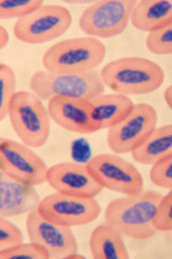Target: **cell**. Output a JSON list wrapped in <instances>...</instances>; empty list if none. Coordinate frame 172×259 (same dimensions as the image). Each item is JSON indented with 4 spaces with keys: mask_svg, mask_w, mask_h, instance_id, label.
Listing matches in <instances>:
<instances>
[{
    "mask_svg": "<svg viewBox=\"0 0 172 259\" xmlns=\"http://www.w3.org/2000/svg\"><path fill=\"white\" fill-rule=\"evenodd\" d=\"M9 33L4 28L3 26L0 25V50H2L4 47H6L8 41H9Z\"/></svg>",
    "mask_w": 172,
    "mask_h": 259,
    "instance_id": "obj_27",
    "label": "cell"
},
{
    "mask_svg": "<svg viewBox=\"0 0 172 259\" xmlns=\"http://www.w3.org/2000/svg\"><path fill=\"white\" fill-rule=\"evenodd\" d=\"M163 100L165 101L168 108L171 110L172 108V85H169L163 93Z\"/></svg>",
    "mask_w": 172,
    "mask_h": 259,
    "instance_id": "obj_28",
    "label": "cell"
},
{
    "mask_svg": "<svg viewBox=\"0 0 172 259\" xmlns=\"http://www.w3.org/2000/svg\"><path fill=\"white\" fill-rule=\"evenodd\" d=\"M24 243L20 230L12 222L0 217V252Z\"/></svg>",
    "mask_w": 172,
    "mask_h": 259,
    "instance_id": "obj_26",
    "label": "cell"
},
{
    "mask_svg": "<svg viewBox=\"0 0 172 259\" xmlns=\"http://www.w3.org/2000/svg\"><path fill=\"white\" fill-rule=\"evenodd\" d=\"M86 166L102 189L124 195H136L143 192V177L135 166L121 156L96 155L90 158Z\"/></svg>",
    "mask_w": 172,
    "mask_h": 259,
    "instance_id": "obj_8",
    "label": "cell"
},
{
    "mask_svg": "<svg viewBox=\"0 0 172 259\" xmlns=\"http://www.w3.org/2000/svg\"><path fill=\"white\" fill-rule=\"evenodd\" d=\"M85 258V256H82V255H80V254L78 253V252H76V253H73L71 254L70 256H67V258L66 259H84Z\"/></svg>",
    "mask_w": 172,
    "mask_h": 259,
    "instance_id": "obj_29",
    "label": "cell"
},
{
    "mask_svg": "<svg viewBox=\"0 0 172 259\" xmlns=\"http://www.w3.org/2000/svg\"><path fill=\"white\" fill-rule=\"evenodd\" d=\"M158 119L153 106L144 103L134 105L123 120L108 129V148L117 155L131 153L157 128Z\"/></svg>",
    "mask_w": 172,
    "mask_h": 259,
    "instance_id": "obj_10",
    "label": "cell"
},
{
    "mask_svg": "<svg viewBox=\"0 0 172 259\" xmlns=\"http://www.w3.org/2000/svg\"><path fill=\"white\" fill-rule=\"evenodd\" d=\"M89 246L94 259H129L123 236L108 225H100L91 233Z\"/></svg>",
    "mask_w": 172,
    "mask_h": 259,
    "instance_id": "obj_19",
    "label": "cell"
},
{
    "mask_svg": "<svg viewBox=\"0 0 172 259\" xmlns=\"http://www.w3.org/2000/svg\"><path fill=\"white\" fill-rule=\"evenodd\" d=\"M130 21L134 28L151 32L172 24V3L169 0H142L132 11Z\"/></svg>",
    "mask_w": 172,
    "mask_h": 259,
    "instance_id": "obj_17",
    "label": "cell"
},
{
    "mask_svg": "<svg viewBox=\"0 0 172 259\" xmlns=\"http://www.w3.org/2000/svg\"><path fill=\"white\" fill-rule=\"evenodd\" d=\"M99 74L104 85L126 96L156 91L163 85L165 77L161 66L143 57L114 60L107 63Z\"/></svg>",
    "mask_w": 172,
    "mask_h": 259,
    "instance_id": "obj_2",
    "label": "cell"
},
{
    "mask_svg": "<svg viewBox=\"0 0 172 259\" xmlns=\"http://www.w3.org/2000/svg\"><path fill=\"white\" fill-rule=\"evenodd\" d=\"M102 41L82 36L59 41L47 49L42 57L46 71L56 74H82L93 71L105 58Z\"/></svg>",
    "mask_w": 172,
    "mask_h": 259,
    "instance_id": "obj_3",
    "label": "cell"
},
{
    "mask_svg": "<svg viewBox=\"0 0 172 259\" xmlns=\"http://www.w3.org/2000/svg\"><path fill=\"white\" fill-rule=\"evenodd\" d=\"M135 162L143 165H153L172 156V125L158 127L131 152Z\"/></svg>",
    "mask_w": 172,
    "mask_h": 259,
    "instance_id": "obj_18",
    "label": "cell"
},
{
    "mask_svg": "<svg viewBox=\"0 0 172 259\" xmlns=\"http://www.w3.org/2000/svg\"><path fill=\"white\" fill-rule=\"evenodd\" d=\"M47 109L50 118L67 131L79 134H90L99 131L90 100L57 96L48 100Z\"/></svg>",
    "mask_w": 172,
    "mask_h": 259,
    "instance_id": "obj_14",
    "label": "cell"
},
{
    "mask_svg": "<svg viewBox=\"0 0 172 259\" xmlns=\"http://www.w3.org/2000/svg\"><path fill=\"white\" fill-rule=\"evenodd\" d=\"M146 47L155 55H170L172 53V24L161 27L149 32Z\"/></svg>",
    "mask_w": 172,
    "mask_h": 259,
    "instance_id": "obj_22",
    "label": "cell"
},
{
    "mask_svg": "<svg viewBox=\"0 0 172 259\" xmlns=\"http://www.w3.org/2000/svg\"><path fill=\"white\" fill-rule=\"evenodd\" d=\"M41 198L34 187L25 185L0 172V217L10 218L36 209Z\"/></svg>",
    "mask_w": 172,
    "mask_h": 259,
    "instance_id": "obj_15",
    "label": "cell"
},
{
    "mask_svg": "<svg viewBox=\"0 0 172 259\" xmlns=\"http://www.w3.org/2000/svg\"><path fill=\"white\" fill-rule=\"evenodd\" d=\"M162 197L158 192L147 191L114 199L106 207V224L130 239H151L157 233L152 218Z\"/></svg>",
    "mask_w": 172,
    "mask_h": 259,
    "instance_id": "obj_1",
    "label": "cell"
},
{
    "mask_svg": "<svg viewBox=\"0 0 172 259\" xmlns=\"http://www.w3.org/2000/svg\"><path fill=\"white\" fill-rule=\"evenodd\" d=\"M47 165L29 146L0 138V172L25 185L46 183Z\"/></svg>",
    "mask_w": 172,
    "mask_h": 259,
    "instance_id": "obj_11",
    "label": "cell"
},
{
    "mask_svg": "<svg viewBox=\"0 0 172 259\" xmlns=\"http://www.w3.org/2000/svg\"><path fill=\"white\" fill-rule=\"evenodd\" d=\"M172 192L161 199L152 218V226L157 232L170 233L172 231Z\"/></svg>",
    "mask_w": 172,
    "mask_h": 259,
    "instance_id": "obj_23",
    "label": "cell"
},
{
    "mask_svg": "<svg viewBox=\"0 0 172 259\" xmlns=\"http://www.w3.org/2000/svg\"><path fill=\"white\" fill-rule=\"evenodd\" d=\"M0 259H49L46 250L37 244L29 243L15 245L0 252Z\"/></svg>",
    "mask_w": 172,
    "mask_h": 259,
    "instance_id": "obj_24",
    "label": "cell"
},
{
    "mask_svg": "<svg viewBox=\"0 0 172 259\" xmlns=\"http://www.w3.org/2000/svg\"><path fill=\"white\" fill-rule=\"evenodd\" d=\"M69 10L60 5H41L15 23L13 33L19 41L39 45L58 38L70 28Z\"/></svg>",
    "mask_w": 172,
    "mask_h": 259,
    "instance_id": "obj_6",
    "label": "cell"
},
{
    "mask_svg": "<svg viewBox=\"0 0 172 259\" xmlns=\"http://www.w3.org/2000/svg\"><path fill=\"white\" fill-rule=\"evenodd\" d=\"M36 211L42 218L62 227H80L96 221L101 206L95 198L54 193L41 200Z\"/></svg>",
    "mask_w": 172,
    "mask_h": 259,
    "instance_id": "obj_9",
    "label": "cell"
},
{
    "mask_svg": "<svg viewBox=\"0 0 172 259\" xmlns=\"http://www.w3.org/2000/svg\"><path fill=\"white\" fill-rule=\"evenodd\" d=\"M12 128L23 144L39 148L50 134V117L47 109L36 95L29 92H16L8 110Z\"/></svg>",
    "mask_w": 172,
    "mask_h": 259,
    "instance_id": "obj_4",
    "label": "cell"
},
{
    "mask_svg": "<svg viewBox=\"0 0 172 259\" xmlns=\"http://www.w3.org/2000/svg\"><path fill=\"white\" fill-rule=\"evenodd\" d=\"M26 231L29 241L43 248L49 258L66 259L78 252L76 238L70 227L45 220L36 209L28 213Z\"/></svg>",
    "mask_w": 172,
    "mask_h": 259,
    "instance_id": "obj_12",
    "label": "cell"
},
{
    "mask_svg": "<svg viewBox=\"0 0 172 259\" xmlns=\"http://www.w3.org/2000/svg\"><path fill=\"white\" fill-rule=\"evenodd\" d=\"M16 93V77L12 68L0 63V122L8 115L10 101Z\"/></svg>",
    "mask_w": 172,
    "mask_h": 259,
    "instance_id": "obj_20",
    "label": "cell"
},
{
    "mask_svg": "<svg viewBox=\"0 0 172 259\" xmlns=\"http://www.w3.org/2000/svg\"><path fill=\"white\" fill-rule=\"evenodd\" d=\"M46 183L59 194L95 198L102 187L94 179L86 164L62 162L47 168Z\"/></svg>",
    "mask_w": 172,
    "mask_h": 259,
    "instance_id": "obj_13",
    "label": "cell"
},
{
    "mask_svg": "<svg viewBox=\"0 0 172 259\" xmlns=\"http://www.w3.org/2000/svg\"><path fill=\"white\" fill-rule=\"evenodd\" d=\"M29 89L42 101L57 96L91 100L104 94L105 85L96 71L82 74H56L37 71L29 80Z\"/></svg>",
    "mask_w": 172,
    "mask_h": 259,
    "instance_id": "obj_5",
    "label": "cell"
},
{
    "mask_svg": "<svg viewBox=\"0 0 172 259\" xmlns=\"http://www.w3.org/2000/svg\"><path fill=\"white\" fill-rule=\"evenodd\" d=\"M150 171V179L154 185L161 189L171 190L172 189V156L158 161Z\"/></svg>",
    "mask_w": 172,
    "mask_h": 259,
    "instance_id": "obj_25",
    "label": "cell"
},
{
    "mask_svg": "<svg viewBox=\"0 0 172 259\" xmlns=\"http://www.w3.org/2000/svg\"><path fill=\"white\" fill-rule=\"evenodd\" d=\"M42 4L41 0H0V18H24Z\"/></svg>",
    "mask_w": 172,
    "mask_h": 259,
    "instance_id": "obj_21",
    "label": "cell"
},
{
    "mask_svg": "<svg viewBox=\"0 0 172 259\" xmlns=\"http://www.w3.org/2000/svg\"><path fill=\"white\" fill-rule=\"evenodd\" d=\"M135 0H106L92 4L82 12L79 27L94 38H108L122 34L129 26Z\"/></svg>",
    "mask_w": 172,
    "mask_h": 259,
    "instance_id": "obj_7",
    "label": "cell"
},
{
    "mask_svg": "<svg viewBox=\"0 0 172 259\" xmlns=\"http://www.w3.org/2000/svg\"><path fill=\"white\" fill-rule=\"evenodd\" d=\"M90 101L99 131L109 129L120 123L131 112L134 106L129 96L120 94H102Z\"/></svg>",
    "mask_w": 172,
    "mask_h": 259,
    "instance_id": "obj_16",
    "label": "cell"
}]
</instances>
